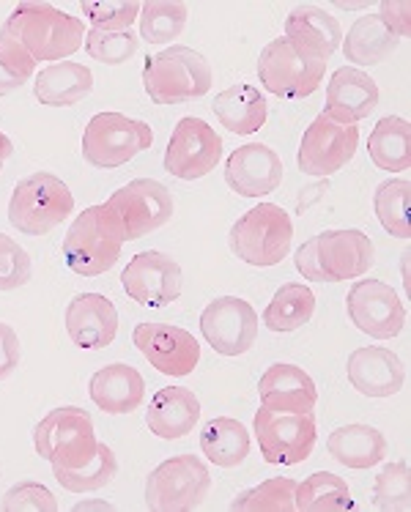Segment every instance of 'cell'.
Wrapping results in <instances>:
<instances>
[{
  "label": "cell",
  "instance_id": "bcb514c9",
  "mask_svg": "<svg viewBox=\"0 0 411 512\" xmlns=\"http://www.w3.org/2000/svg\"><path fill=\"white\" fill-rule=\"evenodd\" d=\"M22 359V345L17 332L9 324H0V381L9 378Z\"/></svg>",
  "mask_w": 411,
  "mask_h": 512
},
{
  "label": "cell",
  "instance_id": "30bf717a",
  "mask_svg": "<svg viewBox=\"0 0 411 512\" xmlns=\"http://www.w3.org/2000/svg\"><path fill=\"white\" fill-rule=\"evenodd\" d=\"M255 439L266 463L272 466H296L305 463L316 450L318 425L313 411L307 414H283L258 408L253 419Z\"/></svg>",
  "mask_w": 411,
  "mask_h": 512
},
{
  "label": "cell",
  "instance_id": "7402d4cb",
  "mask_svg": "<svg viewBox=\"0 0 411 512\" xmlns=\"http://www.w3.org/2000/svg\"><path fill=\"white\" fill-rule=\"evenodd\" d=\"M285 39L291 42L296 53L327 63L343 42V28L324 9L302 3L285 17Z\"/></svg>",
  "mask_w": 411,
  "mask_h": 512
},
{
  "label": "cell",
  "instance_id": "52a82bcc",
  "mask_svg": "<svg viewBox=\"0 0 411 512\" xmlns=\"http://www.w3.org/2000/svg\"><path fill=\"white\" fill-rule=\"evenodd\" d=\"M74 211L72 189L53 173H33L11 192L9 222L25 236H47Z\"/></svg>",
  "mask_w": 411,
  "mask_h": 512
},
{
  "label": "cell",
  "instance_id": "83f0119b",
  "mask_svg": "<svg viewBox=\"0 0 411 512\" xmlns=\"http://www.w3.org/2000/svg\"><path fill=\"white\" fill-rule=\"evenodd\" d=\"M214 115L220 118V124L233 132V135H253L269 118V102L266 96L255 88V85H231L225 88L214 105Z\"/></svg>",
  "mask_w": 411,
  "mask_h": 512
},
{
  "label": "cell",
  "instance_id": "ac0fdd59",
  "mask_svg": "<svg viewBox=\"0 0 411 512\" xmlns=\"http://www.w3.org/2000/svg\"><path fill=\"white\" fill-rule=\"evenodd\" d=\"M132 343L162 376H190L201 362V345L192 332L181 326L137 324L132 332Z\"/></svg>",
  "mask_w": 411,
  "mask_h": 512
},
{
  "label": "cell",
  "instance_id": "7dc6e473",
  "mask_svg": "<svg viewBox=\"0 0 411 512\" xmlns=\"http://www.w3.org/2000/svg\"><path fill=\"white\" fill-rule=\"evenodd\" d=\"M14 154V146H11V140L3 132H0V170H3V165H6V159Z\"/></svg>",
  "mask_w": 411,
  "mask_h": 512
},
{
  "label": "cell",
  "instance_id": "836d02e7",
  "mask_svg": "<svg viewBox=\"0 0 411 512\" xmlns=\"http://www.w3.org/2000/svg\"><path fill=\"white\" fill-rule=\"evenodd\" d=\"M294 504L299 512H343L354 510L348 482L332 471H316L305 482H296Z\"/></svg>",
  "mask_w": 411,
  "mask_h": 512
},
{
  "label": "cell",
  "instance_id": "277c9868",
  "mask_svg": "<svg viewBox=\"0 0 411 512\" xmlns=\"http://www.w3.org/2000/svg\"><path fill=\"white\" fill-rule=\"evenodd\" d=\"M143 88L154 105H184L211 88V66L198 50L176 44L146 58Z\"/></svg>",
  "mask_w": 411,
  "mask_h": 512
},
{
  "label": "cell",
  "instance_id": "f546056e",
  "mask_svg": "<svg viewBox=\"0 0 411 512\" xmlns=\"http://www.w3.org/2000/svg\"><path fill=\"white\" fill-rule=\"evenodd\" d=\"M201 450L214 466L236 469L250 455V433L239 419L214 417L201 430Z\"/></svg>",
  "mask_w": 411,
  "mask_h": 512
},
{
  "label": "cell",
  "instance_id": "4316f807",
  "mask_svg": "<svg viewBox=\"0 0 411 512\" xmlns=\"http://www.w3.org/2000/svg\"><path fill=\"white\" fill-rule=\"evenodd\" d=\"M94 91V74L83 63L61 61L36 74L33 94L44 107H72Z\"/></svg>",
  "mask_w": 411,
  "mask_h": 512
},
{
  "label": "cell",
  "instance_id": "6da1fadb",
  "mask_svg": "<svg viewBox=\"0 0 411 512\" xmlns=\"http://www.w3.org/2000/svg\"><path fill=\"white\" fill-rule=\"evenodd\" d=\"M20 42L33 61H64L83 47L85 25L80 17L58 11L50 3H20L14 6L6 25L0 28Z\"/></svg>",
  "mask_w": 411,
  "mask_h": 512
},
{
  "label": "cell",
  "instance_id": "ffe728a7",
  "mask_svg": "<svg viewBox=\"0 0 411 512\" xmlns=\"http://www.w3.org/2000/svg\"><path fill=\"white\" fill-rule=\"evenodd\" d=\"M66 335L85 351L107 348L118 335V310L102 293H77L66 304Z\"/></svg>",
  "mask_w": 411,
  "mask_h": 512
},
{
  "label": "cell",
  "instance_id": "cb8c5ba5",
  "mask_svg": "<svg viewBox=\"0 0 411 512\" xmlns=\"http://www.w3.org/2000/svg\"><path fill=\"white\" fill-rule=\"evenodd\" d=\"M379 107V85L370 74L354 66H340L329 77L324 113L338 124H357Z\"/></svg>",
  "mask_w": 411,
  "mask_h": 512
},
{
  "label": "cell",
  "instance_id": "5b68a950",
  "mask_svg": "<svg viewBox=\"0 0 411 512\" xmlns=\"http://www.w3.org/2000/svg\"><path fill=\"white\" fill-rule=\"evenodd\" d=\"M291 239H294L291 214L274 203H261L233 222L228 247L239 261L266 269L285 261L291 250Z\"/></svg>",
  "mask_w": 411,
  "mask_h": 512
},
{
  "label": "cell",
  "instance_id": "e575fe53",
  "mask_svg": "<svg viewBox=\"0 0 411 512\" xmlns=\"http://www.w3.org/2000/svg\"><path fill=\"white\" fill-rule=\"evenodd\" d=\"M55 480L61 488H66L69 493H91L102 491L110 482L116 480L118 474V458L116 452L110 450V444H102L96 447L94 458L88 460L80 469H61V466H53Z\"/></svg>",
  "mask_w": 411,
  "mask_h": 512
},
{
  "label": "cell",
  "instance_id": "4dcf8cb0",
  "mask_svg": "<svg viewBox=\"0 0 411 512\" xmlns=\"http://www.w3.org/2000/svg\"><path fill=\"white\" fill-rule=\"evenodd\" d=\"M398 44L401 39H395L384 28L379 14H365L351 25V31L343 39V55L357 66H376V63L387 61L398 50Z\"/></svg>",
  "mask_w": 411,
  "mask_h": 512
},
{
  "label": "cell",
  "instance_id": "b9f144b4",
  "mask_svg": "<svg viewBox=\"0 0 411 512\" xmlns=\"http://www.w3.org/2000/svg\"><path fill=\"white\" fill-rule=\"evenodd\" d=\"M140 47V39H137L132 31L124 33H107V31H88L85 36V50L88 55L99 63H107V66H118V63H127L132 55L137 53Z\"/></svg>",
  "mask_w": 411,
  "mask_h": 512
},
{
  "label": "cell",
  "instance_id": "7a4b0ae2",
  "mask_svg": "<svg viewBox=\"0 0 411 512\" xmlns=\"http://www.w3.org/2000/svg\"><path fill=\"white\" fill-rule=\"evenodd\" d=\"M373 241L362 230H324L296 250V269L313 283L359 280L373 266Z\"/></svg>",
  "mask_w": 411,
  "mask_h": 512
},
{
  "label": "cell",
  "instance_id": "d590c367",
  "mask_svg": "<svg viewBox=\"0 0 411 512\" xmlns=\"http://www.w3.org/2000/svg\"><path fill=\"white\" fill-rule=\"evenodd\" d=\"M409 200L411 184L406 178H390L381 181L373 192V211L379 217L381 228L387 230L395 239H409L411 220H409Z\"/></svg>",
  "mask_w": 411,
  "mask_h": 512
},
{
  "label": "cell",
  "instance_id": "ee69618b",
  "mask_svg": "<svg viewBox=\"0 0 411 512\" xmlns=\"http://www.w3.org/2000/svg\"><path fill=\"white\" fill-rule=\"evenodd\" d=\"M3 512H58V502L42 482H17L3 496Z\"/></svg>",
  "mask_w": 411,
  "mask_h": 512
},
{
  "label": "cell",
  "instance_id": "44dd1931",
  "mask_svg": "<svg viewBox=\"0 0 411 512\" xmlns=\"http://www.w3.org/2000/svg\"><path fill=\"white\" fill-rule=\"evenodd\" d=\"M348 381L365 398H392L406 384V367L390 348L365 345L348 356Z\"/></svg>",
  "mask_w": 411,
  "mask_h": 512
},
{
  "label": "cell",
  "instance_id": "d6a6232c",
  "mask_svg": "<svg viewBox=\"0 0 411 512\" xmlns=\"http://www.w3.org/2000/svg\"><path fill=\"white\" fill-rule=\"evenodd\" d=\"M313 313H316V293L302 283H288L277 288L264 310V326L269 332L285 335L310 324Z\"/></svg>",
  "mask_w": 411,
  "mask_h": 512
},
{
  "label": "cell",
  "instance_id": "60d3db41",
  "mask_svg": "<svg viewBox=\"0 0 411 512\" xmlns=\"http://www.w3.org/2000/svg\"><path fill=\"white\" fill-rule=\"evenodd\" d=\"M36 69L28 50L20 42H14L9 33L0 31V96L20 91L28 83Z\"/></svg>",
  "mask_w": 411,
  "mask_h": 512
},
{
  "label": "cell",
  "instance_id": "8d00e7d4",
  "mask_svg": "<svg viewBox=\"0 0 411 512\" xmlns=\"http://www.w3.org/2000/svg\"><path fill=\"white\" fill-rule=\"evenodd\" d=\"M187 6L170 0H148L140 6V39L148 44H168L179 39L187 25Z\"/></svg>",
  "mask_w": 411,
  "mask_h": 512
},
{
  "label": "cell",
  "instance_id": "9a60e30c",
  "mask_svg": "<svg viewBox=\"0 0 411 512\" xmlns=\"http://www.w3.org/2000/svg\"><path fill=\"white\" fill-rule=\"evenodd\" d=\"M220 157V135L206 121L187 115V118H181L170 135L168 151H165V170L181 181H198L220 165Z\"/></svg>",
  "mask_w": 411,
  "mask_h": 512
},
{
  "label": "cell",
  "instance_id": "d6986e66",
  "mask_svg": "<svg viewBox=\"0 0 411 512\" xmlns=\"http://www.w3.org/2000/svg\"><path fill=\"white\" fill-rule=\"evenodd\" d=\"M283 159L264 143L236 148L225 162V181L242 198H266L283 184Z\"/></svg>",
  "mask_w": 411,
  "mask_h": 512
},
{
  "label": "cell",
  "instance_id": "d4e9b609",
  "mask_svg": "<svg viewBox=\"0 0 411 512\" xmlns=\"http://www.w3.org/2000/svg\"><path fill=\"white\" fill-rule=\"evenodd\" d=\"M201 419V400L187 387L159 389L146 411V425L154 436L176 441L190 436Z\"/></svg>",
  "mask_w": 411,
  "mask_h": 512
},
{
  "label": "cell",
  "instance_id": "e0dca14e",
  "mask_svg": "<svg viewBox=\"0 0 411 512\" xmlns=\"http://www.w3.org/2000/svg\"><path fill=\"white\" fill-rule=\"evenodd\" d=\"M203 340L222 356H242L258 337V313L239 296H220L201 313Z\"/></svg>",
  "mask_w": 411,
  "mask_h": 512
},
{
  "label": "cell",
  "instance_id": "f6af8a7d",
  "mask_svg": "<svg viewBox=\"0 0 411 512\" xmlns=\"http://www.w3.org/2000/svg\"><path fill=\"white\" fill-rule=\"evenodd\" d=\"M379 20L395 39H406L411 33V6L406 0H384L379 9Z\"/></svg>",
  "mask_w": 411,
  "mask_h": 512
},
{
  "label": "cell",
  "instance_id": "ab89813d",
  "mask_svg": "<svg viewBox=\"0 0 411 512\" xmlns=\"http://www.w3.org/2000/svg\"><path fill=\"white\" fill-rule=\"evenodd\" d=\"M137 0H83L80 9L91 20L94 31L107 33H124L132 28V22L140 17Z\"/></svg>",
  "mask_w": 411,
  "mask_h": 512
},
{
  "label": "cell",
  "instance_id": "4fadbf2b",
  "mask_svg": "<svg viewBox=\"0 0 411 512\" xmlns=\"http://www.w3.org/2000/svg\"><path fill=\"white\" fill-rule=\"evenodd\" d=\"M359 148V126L357 124H338L327 113L313 118V124L307 126L299 146L296 165L305 176L327 178L338 173L357 157Z\"/></svg>",
  "mask_w": 411,
  "mask_h": 512
},
{
  "label": "cell",
  "instance_id": "7bdbcfd3",
  "mask_svg": "<svg viewBox=\"0 0 411 512\" xmlns=\"http://www.w3.org/2000/svg\"><path fill=\"white\" fill-rule=\"evenodd\" d=\"M31 255L20 244L0 233V291H17L31 283Z\"/></svg>",
  "mask_w": 411,
  "mask_h": 512
},
{
  "label": "cell",
  "instance_id": "7c38bea8",
  "mask_svg": "<svg viewBox=\"0 0 411 512\" xmlns=\"http://www.w3.org/2000/svg\"><path fill=\"white\" fill-rule=\"evenodd\" d=\"M107 206L124 230V241L143 239L162 225H168L173 217V195L154 178H135L127 187L116 189Z\"/></svg>",
  "mask_w": 411,
  "mask_h": 512
},
{
  "label": "cell",
  "instance_id": "603a6c76",
  "mask_svg": "<svg viewBox=\"0 0 411 512\" xmlns=\"http://www.w3.org/2000/svg\"><path fill=\"white\" fill-rule=\"evenodd\" d=\"M261 406L283 414H307L318 403L316 381L307 376V370L288 362H277L266 370L258 381Z\"/></svg>",
  "mask_w": 411,
  "mask_h": 512
},
{
  "label": "cell",
  "instance_id": "8fae6325",
  "mask_svg": "<svg viewBox=\"0 0 411 512\" xmlns=\"http://www.w3.org/2000/svg\"><path fill=\"white\" fill-rule=\"evenodd\" d=\"M327 63L296 53L288 39H274L258 58V77L269 94L280 99H307L324 83Z\"/></svg>",
  "mask_w": 411,
  "mask_h": 512
},
{
  "label": "cell",
  "instance_id": "ba28073f",
  "mask_svg": "<svg viewBox=\"0 0 411 512\" xmlns=\"http://www.w3.org/2000/svg\"><path fill=\"white\" fill-rule=\"evenodd\" d=\"M151 146V126L121 113H96L83 132V159L99 170L121 168Z\"/></svg>",
  "mask_w": 411,
  "mask_h": 512
},
{
  "label": "cell",
  "instance_id": "2e32d148",
  "mask_svg": "<svg viewBox=\"0 0 411 512\" xmlns=\"http://www.w3.org/2000/svg\"><path fill=\"white\" fill-rule=\"evenodd\" d=\"M121 285L132 302L143 307H168L181 296L184 274L168 252H137L121 274Z\"/></svg>",
  "mask_w": 411,
  "mask_h": 512
},
{
  "label": "cell",
  "instance_id": "74e56055",
  "mask_svg": "<svg viewBox=\"0 0 411 512\" xmlns=\"http://www.w3.org/2000/svg\"><path fill=\"white\" fill-rule=\"evenodd\" d=\"M296 482L291 477H272L255 485L250 491L239 493L231 502L233 512H294Z\"/></svg>",
  "mask_w": 411,
  "mask_h": 512
},
{
  "label": "cell",
  "instance_id": "9c48e42d",
  "mask_svg": "<svg viewBox=\"0 0 411 512\" xmlns=\"http://www.w3.org/2000/svg\"><path fill=\"white\" fill-rule=\"evenodd\" d=\"M211 491V474L198 455H176L159 463L146 480V507L151 512L198 510Z\"/></svg>",
  "mask_w": 411,
  "mask_h": 512
},
{
  "label": "cell",
  "instance_id": "5bb4252c",
  "mask_svg": "<svg viewBox=\"0 0 411 512\" xmlns=\"http://www.w3.org/2000/svg\"><path fill=\"white\" fill-rule=\"evenodd\" d=\"M346 313L359 332L373 340H392L406 326V304L395 288L379 280H357L346 296Z\"/></svg>",
  "mask_w": 411,
  "mask_h": 512
},
{
  "label": "cell",
  "instance_id": "484cf974",
  "mask_svg": "<svg viewBox=\"0 0 411 512\" xmlns=\"http://www.w3.org/2000/svg\"><path fill=\"white\" fill-rule=\"evenodd\" d=\"M88 395L105 414H132L143 403L146 381L137 373V367L116 362L96 370L88 384Z\"/></svg>",
  "mask_w": 411,
  "mask_h": 512
},
{
  "label": "cell",
  "instance_id": "1f68e13d",
  "mask_svg": "<svg viewBox=\"0 0 411 512\" xmlns=\"http://www.w3.org/2000/svg\"><path fill=\"white\" fill-rule=\"evenodd\" d=\"M368 154L379 170L401 173L409 170L411 162V126L406 118L384 115L379 124L373 126L368 140Z\"/></svg>",
  "mask_w": 411,
  "mask_h": 512
},
{
  "label": "cell",
  "instance_id": "f1b7e54d",
  "mask_svg": "<svg viewBox=\"0 0 411 512\" xmlns=\"http://www.w3.org/2000/svg\"><path fill=\"white\" fill-rule=\"evenodd\" d=\"M327 452L343 463L346 469H373L387 455V439L373 425H343L332 430L327 441Z\"/></svg>",
  "mask_w": 411,
  "mask_h": 512
},
{
  "label": "cell",
  "instance_id": "f35d334b",
  "mask_svg": "<svg viewBox=\"0 0 411 512\" xmlns=\"http://www.w3.org/2000/svg\"><path fill=\"white\" fill-rule=\"evenodd\" d=\"M411 474L406 460L387 463L373 485V507L384 512H406L411 507Z\"/></svg>",
  "mask_w": 411,
  "mask_h": 512
},
{
  "label": "cell",
  "instance_id": "3957f363",
  "mask_svg": "<svg viewBox=\"0 0 411 512\" xmlns=\"http://www.w3.org/2000/svg\"><path fill=\"white\" fill-rule=\"evenodd\" d=\"M121 247H124V230L110 206L107 203L88 206L83 214H77L72 228L66 230V266L80 277H99L116 266Z\"/></svg>",
  "mask_w": 411,
  "mask_h": 512
},
{
  "label": "cell",
  "instance_id": "8992f818",
  "mask_svg": "<svg viewBox=\"0 0 411 512\" xmlns=\"http://www.w3.org/2000/svg\"><path fill=\"white\" fill-rule=\"evenodd\" d=\"M33 447L50 466L61 469H80L94 458L96 441L94 419L80 406L53 408L33 428Z\"/></svg>",
  "mask_w": 411,
  "mask_h": 512
}]
</instances>
